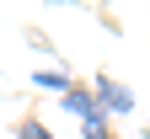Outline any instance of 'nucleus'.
<instances>
[{
    "label": "nucleus",
    "mask_w": 150,
    "mask_h": 139,
    "mask_svg": "<svg viewBox=\"0 0 150 139\" xmlns=\"http://www.w3.org/2000/svg\"><path fill=\"white\" fill-rule=\"evenodd\" d=\"M91 96H97V107L107 118H129L134 112V91H129L123 80H112V75H97V80H91Z\"/></svg>",
    "instance_id": "obj_1"
},
{
    "label": "nucleus",
    "mask_w": 150,
    "mask_h": 139,
    "mask_svg": "<svg viewBox=\"0 0 150 139\" xmlns=\"http://www.w3.org/2000/svg\"><path fill=\"white\" fill-rule=\"evenodd\" d=\"M59 107H64L70 118H81V128H97V123H107V112L97 107V96H91L86 86H70V91L59 96Z\"/></svg>",
    "instance_id": "obj_2"
},
{
    "label": "nucleus",
    "mask_w": 150,
    "mask_h": 139,
    "mask_svg": "<svg viewBox=\"0 0 150 139\" xmlns=\"http://www.w3.org/2000/svg\"><path fill=\"white\" fill-rule=\"evenodd\" d=\"M32 80H38V86H43V91H59V96H64V91L75 86V80H70V75H64V70H38V75H32Z\"/></svg>",
    "instance_id": "obj_3"
},
{
    "label": "nucleus",
    "mask_w": 150,
    "mask_h": 139,
    "mask_svg": "<svg viewBox=\"0 0 150 139\" xmlns=\"http://www.w3.org/2000/svg\"><path fill=\"white\" fill-rule=\"evenodd\" d=\"M16 139H54V134H48L43 123H38V118H27V123H22V128H16Z\"/></svg>",
    "instance_id": "obj_4"
}]
</instances>
